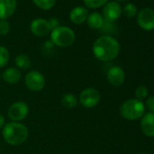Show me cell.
I'll list each match as a JSON object with an SVG mask.
<instances>
[{"mask_svg":"<svg viewBox=\"0 0 154 154\" xmlns=\"http://www.w3.org/2000/svg\"><path fill=\"white\" fill-rule=\"evenodd\" d=\"M26 87L33 92H40L45 86V78L42 72L36 70L30 71L25 77Z\"/></svg>","mask_w":154,"mask_h":154,"instance_id":"obj_5","label":"cell"},{"mask_svg":"<svg viewBox=\"0 0 154 154\" xmlns=\"http://www.w3.org/2000/svg\"><path fill=\"white\" fill-rule=\"evenodd\" d=\"M137 22L140 28L145 31L154 29V10L149 8L141 9L138 13Z\"/></svg>","mask_w":154,"mask_h":154,"instance_id":"obj_8","label":"cell"},{"mask_svg":"<svg viewBox=\"0 0 154 154\" xmlns=\"http://www.w3.org/2000/svg\"><path fill=\"white\" fill-rule=\"evenodd\" d=\"M28 135V128L21 122H11L6 123L2 130V137L4 140L11 146L23 144L27 140Z\"/></svg>","mask_w":154,"mask_h":154,"instance_id":"obj_2","label":"cell"},{"mask_svg":"<svg viewBox=\"0 0 154 154\" xmlns=\"http://www.w3.org/2000/svg\"><path fill=\"white\" fill-rule=\"evenodd\" d=\"M140 154H145V153H140Z\"/></svg>","mask_w":154,"mask_h":154,"instance_id":"obj_29","label":"cell"},{"mask_svg":"<svg viewBox=\"0 0 154 154\" xmlns=\"http://www.w3.org/2000/svg\"><path fill=\"white\" fill-rule=\"evenodd\" d=\"M17 8V0H0V20L11 17Z\"/></svg>","mask_w":154,"mask_h":154,"instance_id":"obj_12","label":"cell"},{"mask_svg":"<svg viewBox=\"0 0 154 154\" xmlns=\"http://www.w3.org/2000/svg\"><path fill=\"white\" fill-rule=\"evenodd\" d=\"M88 15L89 13L86 8L75 7L71 10L69 14V18H70V21L74 25H82L85 22H86Z\"/></svg>","mask_w":154,"mask_h":154,"instance_id":"obj_13","label":"cell"},{"mask_svg":"<svg viewBox=\"0 0 154 154\" xmlns=\"http://www.w3.org/2000/svg\"><path fill=\"white\" fill-rule=\"evenodd\" d=\"M103 17L107 22H114L122 15V8L116 1L107 2L103 8Z\"/></svg>","mask_w":154,"mask_h":154,"instance_id":"obj_10","label":"cell"},{"mask_svg":"<svg viewBox=\"0 0 154 154\" xmlns=\"http://www.w3.org/2000/svg\"><path fill=\"white\" fill-rule=\"evenodd\" d=\"M101 101V94L98 90L93 87L84 89L79 95L78 102L85 108H94L99 104Z\"/></svg>","mask_w":154,"mask_h":154,"instance_id":"obj_6","label":"cell"},{"mask_svg":"<svg viewBox=\"0 0 154 154\" xmlns=\"http://www.w3.org/2000/svg\"><path fill=\"white\" fill-rule=\"evenodd\" d=\"M48 22H49V25H50V27H51L52 30L54 29V28H56V27H58V26H60V22L55 17L51 18L50 20H48Z\"/></svg>","mask_w":154,"mask_h":154,"instance_id":"obj_26","label":"cell"},{"mask_svg":"<svg viewBox=\"0 0 154 154\" xmlns=\"http://www.w3.org/2000/svg\"><path fill=\"white\" fill-rule=\"evenodd\" d=\"M121 115L128 121L140 119L145 112V105L142 101L138 99L126 100L121 106Z\"/></svg>","mask_w":154,"mask_h":154,"instance_id":"obj_4","label":"cell"},{"mask_svg":"<svg viewBox=\"0 0 154 154\" xmlns=\"http://www.w3.org/2000/svg\"><path fill=\"white\" fill-rule=\"evenodd\" d=\"M148 94H149V91H148V88L144 85H140L136 88L135 90V96H136V99L140 100V101H142L144 99H146L148 97Z\"/></svg>","mask_w":154,"mask_h":154,"instance_id":"obj_23","label":"cell"},{"mask_svg":"<svg viewBox=\"0 0 154 154\" xmlns=\"http://www.w3.org/2000/svg\"><path fill=\"white\" fill-rule=\"evenodd\" d=\"M15 63L17 67V69H23L27 70L32 67V61L31 58L26 54H19L15 59Z\"/></svg>","mask_w":154,"mask_h":154,"instance_id":"obj_17","label":"cell"},{"mask_svg":"<svg viewBox=\"0 0 154 154\" xmlns=\"http://www.w3.org/2000/svg\"><path fill=\"white\" fill-rule=\"evenodd\" d=\"M140 130L147 137H154V113L144 114L140 120Z\"/></svg>","mask_w":154,"mask_h":154,"instance_id":"obj_14","label":"cell"},{"mask_svg":"<svg viewBox=\"0 0 154 154\" xmlns=\"http://www.w3.org/2000/svg\"><path fill=\"white\" fill-rule=\"evenodd\" d=\"M62 105L66 109H72L77 106L78 104V99L73 94H66L63 95L61 100Z\"/></svg>","mask_w":154,"mask_h":154,"instance_id":"obj_18","label":"cell"},{"mask_svg":"<svg viewBox=\"0 0 154 154\" xmlns=\"http://www.w3.org/2000/svg\"><path fill=\"white\" fill-rule=\"evenodd\" d=\"M120 50L119 42L110 35L100 36L93 45L94 55L102 62H109L115 59L119 55Z\"/></svg>","mask_w":154,"mask_h":154,"instance_id":"obj_1","label":"cell"},{"mask_svg":"<svg viewBox=\"0 0 154 154\" xmlns=\"http://www.w3.org/2000/svg\"><path fill=\"white\" fill-rule=\"evenodd\" d=\"M123 13H124V15H125L127 17L132 18V17H134L137 15L138 9H137V8L135 7L134 4H132V3H128V4H126V5L124 6V8H123Z\"/></svg>","mask_w":154,"mask_h":154,"instance_id":"obj_22","label":"cell"},{"mask_svg":"<svg viewBox=\"0 0 154 154\" xmlns=\"http://www.w3.org/2000/svg\"><path fill=\"white\" fill-rule=\"evenodd\" d=\"M0 77H1V75H0Z\"/></svg>","mask_w":154,"mask_h":154,"instance_id":"obj_30","label":"cell"},{"mask_svg":"<svg viewBox=\"0 0 154 154\" xmlns=\"http://www.w3.org/2000/svg\"><path fill=\"white\" fill-rule=\"evenodd\" d=\"M51 42L54 45L61 48L71 46L75 41L74 31L68 26H58L51 31Z\"/></svg>","mask_w":154,"mask_h":154,"instance_id":"obj_3","label":"cell"},{"mask_svg":"<svg viewBox=\"0 0 154 154\" xmlns=\"http://www.w3.org/2000/svg\"><path fill=\"white\" fill-rule=\"evenodd\" d=\"M30 31L37 37H44L50 34L52 29L48 20L45 18H35L30 24Z\"/></svg>","mask_w":154,"mask_h":154,"instance_id":"obj_9","label":"cell"},{"mask_svg":"<svg viewBox=\"0 0 154 154\" xmlns=\"http://www.w3.org/2000/svg\"><path fill=\"white\" fill-rule=\"evenodd\" d=\"M86 23L92 29H101L104 25V18L100 13L93 12L88 15Z\"/></svg>","mask_w":154,"mask_h":154,"instance_id":"obj_16","label":"cell"},{"mask_svg":"<svg viewBox=\"0 0 154 154\" xmlns=\"http://www.w3.org/2000/svg\"><path fill=\"white\" fill-rule=\"evenodd\" d=\"M22 74L20 70L16 67H8L2 73V78L7 84L9 85H16L19 83Z\"/></svg>","mask_w":154,"mask_h":154,"instance_id":"obj_15","label":"cell"},{"mask_svg":"<svg viewBox=\"0 0 154 154\" xmlns=\"http://www.w3.org/2000/svg\"><path fill=\"white\" fill-rule=\"evenodd\" d=\"M6 124V120H5V117L0 114V129H3V127L5 126Z\"/></svg>","mask_w":154,"mask_h":154,"instance_id":"obj_27","label":"cell"},{"mask_svg":"<svg viewBox=\"0 0 154 154\" xmlns=\"http://www.w3.org/2000/svg\"><path fill=\"white\" fill-rule=\"evenodd\" d=\"M146 107L150 111V112L154 113V96H150L146 101Z\"/></svg>","mask_w":154,"mask_h":154,"instance_id":"obj_25","label":"cell"},{"mask_svg":"<svg viewBox=\"0 0 154 154\" xmlns=\"http://www.w3.org/2000/svg\"><path fill=\"white\" fill-rule=\"evenodd\" d=\"M83 1L87 8L96 9L104 6L108 2V0H83Z\"/></svg>","mask_w":154,"mask_h":154,"instance_id":"obj_21","label":"cell"},{"mask_svg":"<svg viewBox=\"0 0 154 154\" xmlns=\"http://www.w3.org/2000/svg\"><path fill=\"white\" fill-rule=\"evenodd\" d=\"M10 54L6 46L0 45V68H4L9 62Z\"/></svg>","mask_w":154,"mask_h":154,"instance_id":"obj_20","label":"cell"},{"mask_svg":"<svg viewBox=\"0 0 154 154\" xmlns=\"http://www.w3.org/2000/svg\"><path fill=\"white\" fill-rule=\"evenodd\" d=\"M116 1H118V2H126V1H128V0H116Z\"/></svg>","mask_w":154,"mask_h":154,"instance_id":"obj_28","label":"cell"},{"mask_svg":"<svg viewBox=\"0 0 154 154\" xmlns=\"http://www.w3.org/2000/svg\"><path fill=\"white\" fill-rule=\"evenodd\" d=\"M108 82L115 87L121 86L125 80V73L120 66H112L107 72Z\"/></svg>","mask_w":154,"mask_h":154,"instance_id":"obj_11","label":"cell"},{"mask_svg":"<svg viewBox=\"0 0 154 154\" xmlns=\"http://www.w3.org/2000/svg\"><path fill=\"white\" fill-rule=\"evenodd\" d=\"M10 32V24L8 20H0V35H7Z\"/></svg>","mask_w":154,"mask_h":154,"instance_id":"obj_24","label":"cell"},{"mask_svg":"<svg viewBox=\"0 0 154 154\" xmlns=\"http://www.w3.org/2000/svg\"><path fill=\"white\" fill-rule=\"evenodd\" d=\"M29 113V107L25 102H16L8 109V115L12 122H20L24 121Z\"/></svg>","mask_w":154,"mask_h":154,"instance_id":"obj_7","label":"cell"},{"mask_svg":"<svg viewBox=\"0 0 154 154\" xmlns=\"http://www.w3.org/2000/svg\"><path fill=\"white\" fill-rule=\"evenodd\" d=\"M32 1L38 8L42 10H50L56 3V0H32Z\"/></svg>","mask_w":154,"mask_h":154,"instance_id":"obj_19","label":"cell"}]
</instances>
